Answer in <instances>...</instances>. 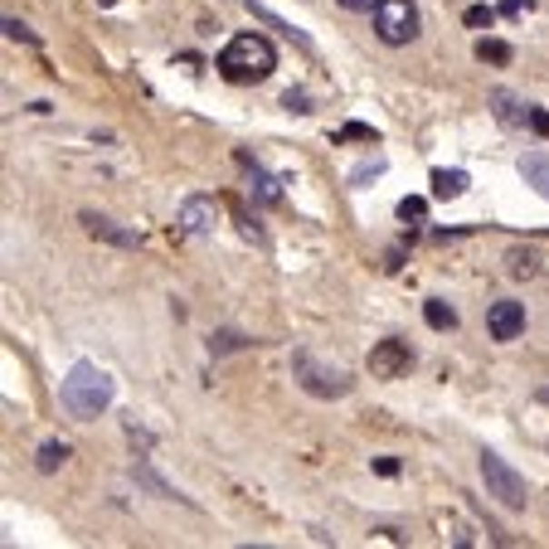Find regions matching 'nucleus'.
<instances>
[{"label": "nucleus", "instance_id": "5701e85b", "mask_svg": "<svg viewBox=\"0 0 549 549\" xmlns=\"http://www.w3.org/2000/svg\"><path fill=\"white\" fill-rule=\"evenodd\" d=\"M525 10H530V0H505L501 15H525Z\"/></svg>", "mask_w": 549, "mask_h": 549}, {"label": "nucleus", "instance_id": "4468645a", "mask_svg": "<svg viewBox=\"0 0 549 549\" xmlns=\"http://www.w3.org/2000/svg\"><path fill=\"white\" fill-rule=\"evenodd\" d=\"M424 316H428V326H433V331H453V326H457V312H453L447 302H428V306H424Z\"/></svg>", "mask_w": 549, "mask_h": 549}, {"label": "nucleus", "instance_id": "6ab92c4d", "mask_svg": "<svg viewBox=\"0 0 549 549\" xmlns=\"http://www.w3.org/2000/svg\"><path fill=\"white\" fill-rule=\"evenodd\" d=\"M341 142H379V132H370V126H360V122H350V126H341Z\"/></svg>", "mask_w": 549, "mask_h": 549}, {"label": "nucleus", "instance_id": "ddd939ff", "mask_svg": "<svg viewBox=\"0 0 549 549\" xmlns=\"http://www.w3.org/2000/svg\"><path fill=\"white\" fill-rule=\"evenodd\" d=\"M238 161H248V156H238ZM253 195H258L263 205H277V200H283V190H277V180L267 175V171H258V165H253Z\"/></svg>", "mask_w": 549, "mask_h": 549}, {"label": "nucleus", "instance_id": "393cba45", "mask_svg": "<svg viewBox=\"0 0 549 549\" xmlns=\"http://www.w3.org/2000/svg\"><path fill=\"white\" fill-rule=\"evenodd\" d=\"M5 35H10V39H30V30H25L20 20H5Z\"/></svg>", "mask_w": 549, "mask_h": 549}, {"label": "nucleus", "instance_id": "39448f33", "mask_svg": "<svg viewBox=\"0 0 549 549\" xmlns=\"http://www.w3.org/2000/svg\"><path fill=\"white\" fill-rule=\"evenodd\" d=\"M414 370V350H408V341H379L370 350V374L374 379H399Z\"/></svg>", "mask_w": 549, "mask_h": 549}, {"label": "nucleus", "instance_id": "412c9836", "mask_svg": "<svg viewBox=\"0 0 549 549\" xmlns=\"http://www.w3.org/2000/svg\"><path fill=\"white\" fill-rule=\"evenodd\" d=\"M530 126H534L540 136H549V112H544V107H530Z\"/></svg>", "mask_w": 549, "mask_h": 549}, {"label": "nucleus", "instance_id": "6e6552de", "mask_svg": "<svg viewBox=\"0 0 549 549\" xmlns=\"http://www.w3.org/2000/svg\"><path fill=\"white\" fill-rule=\"evenodd\" d=\"M175 224H180V234L200 238V234H209V229H215V205L195 195V200H185V205H180V219H175Z\"/></svg>", "mask_w": 549, "mask_h": 549}, {"label": "nucleus", "instance_id": "7ed1b4c3", "mask_svg": "<svg viewBox=\"0 0 549 549\" xmlns=\"http://www.w3.org/2000/svg\"><path fill=\"white\" fill-rule=\"evenodd\" d=\"M374 35L384 39V45H408V39H418L414 0H379L374 5Z\"/></svg>", "mask_w": 549, "mask_h": 549}, {"label": "nucleus", "instance_id": "9b49d317", "mask_svg": "<svg viewBox=\"0 0 549 549\" xmlns=\"http://www.w3.org/2000/svg\"><path fill=\"white\" fill-rule=\"evenodd\" d=\"M491 103H496V117H501L505 126H520V122H530V107L520 112V103H515L511 93H496V97H491Z\"/></svg>", "mask_w": 549, "mask_h": 549}, {"label": "nucleus", "instance_id": "a878e982", "mask_svg": "<svg viewBox=\"0 0 549 549\" xmlns=\"http://www.w3.org/2000/svg\"><path fill=\"white\" fill-rule=\"evenodd\" d=\"M341 5H345V10H374L379 0H341Z\"/></svg>", "mask_w": 549, "mask_h": 549}, {"label": "nucleus", "instance_id": "f3484780", "mask_svg": "<svg viewBox=\"0 0 549 549\" xmlns=\"http://www.w3.org/2000/svg\"><path fill=\"white\" fill-rule=\"evenodd\" d=\"M88 229H93V234H103V238H112V244H142L136 234H117L107 219H93V215H88Z\"/></svg>", "mask_w": 549, "mask_h": 549}, {"label": "nucleus", "instance_id": "1a4fd4ad", "mask_svg": "<svg viewBox=\"0 0 549 549\" xmlns=\"http://www.w3.org/2000/svg\"><path fill=\"white\" fill-rule=\"evenodd\" d=\"M467 190V171H433V195L438 200H457Z\"/></svg>", "mask_w": 549, "mask_h": 549}, {"label": "nucleus", "instance_id": "dca6fc26", "mask_svg": "<svg viewBox=\"0 0 549 549\" xmlns=\"http://www.w3.org/2000/svg\"><path fill=\"white\" fill-rule=\"evenodd\" d=\"M399 219H404V224H424V219H428V200H418V195L399 200Z\"/></svg>", "mask_w": 549, "mask_h": 549}, {"label": "nucleus", "instance_id": "4be33fe9", "mask_svg": "<svg viewBox=\"0 0 549 549\" xmlns=\"http://www.w3.org/2000/svg\"><path fill=\"white\" fill-rule=\"evenodd\" d=\"M283 107H287V112H312V107H306V93H287Z\"/></svg>", "mask_w": 549, "mask_h": 549}, {"label": "nucleus", "instance_id": "9d476101", "mask_svg": "<svg viewBox=\"0 0 549 549\" xmlns=\"http://www.w3.org/2000/svg\"><path fill=\"white\" fill-rule=\"evenodd\" d=\"M520 175H525L530 185L549 200V156H525V161H520Z\"/></svg>", "mask_w": 549, "mask_h": 549}, {"label": "nucleus", "instance_id": "20e7f679", "mask_svg": "<svg viewBox=\"0 0 549 549\" xmlns=\"http://www.w3.org/2000/svg\"><path fill=\"white\" fill-rule=\"evenodd\" d=\"M482 476H486V486H491V496H501L505 505H525V476H515L496 453H482Z\"/></svg>", "mask_w": 549, "mask_h": 549}, {"label": "nucleus", "instance_id": "0eeeda50", "mask_svg": "<svg viewBox=\"0 0 549 549\" xmlns=\"http://www.w3.org/2000/svg\"><path fill=\"white\" fill-rule=\"evenodd\" d=\"M292 364H297V374H306L302 384L312 389V394H345V389H350V379H345L341 370H331V374H326V370H316L312 355H297Z\"/></svg>", "mask_w": 549, "mask_h": 549}, {"label": "nucleus", "instance_id": "a211bd4d", "mask_svg": "<svg viewBox=\"0 0 549 549\" xmlns=\"http://www.w3.org/2000/svg\"><path fill=\"white\" fill-rule=\"evenodd\" d=\"M467 25H472V30H491V25H496V10H491V5H472L467 10Z\"/></svg>", "mask_w": 549, "mask_h": 549}, {"label": "nucleus", "instance_id": "2eb2a0df", "mask_svg": "<svg viewBox=\"0 0 549 549\" xmlns=\"http://www.w3.org/2000/svg\"><path fill=\"white\" fill-rule=\"evenodd\" d=\"M68 462V443H45L39 447V472H59Z\"/></svg>", "mask_w": 549, "mask_h": 549}, {"label": "nucleus", "instance_id": "b1692460", "mask_svg": "<svg viewBox=\"0 0 549 549\" xmlns=\"http://www.w3.org/2000/svg\"><path fill=\"white\" fill-rule=\"evenodd\" d=\"M374 472H379V476H394V472H399V462H394V457H379Z\"/></svg>", "mask_w": 549, "mask_h": 549}, {"label": "nucleus", "instance_id": "f03ea898", "mask_svg": "<svg viewBox=\"0 0 549 549\" xmlns=\"http://www.w3.org/2000/svg\"><path fill=\"white\" fill-rule=\"evenodd\" d=\"M64 404L74 418H97L112 404V379L97 364H74L64 379Z\"/></svg>", "mask_w": 549, "mask_h": 549}, {"label": "nucleus", "instance_id": "423d86ee", "mask_svg": "<svg viewBox=\"0 0 549 549\" xmlns=\"http://www.w3.org/2000/svg\"><path fill=\"white\" fill-rule=\"evenodd\" d=\"M486 331H491V341H515V335L525 331V306L520 302H491Z\"/></svg>", "mask_w": 549, "mask_h": 549}, {"label": "nucleus", "instance_id": "f257e3e1", "mask_svg": "<svg viewBox=\"0 0 549 549\" xmlns=\"http://www.w3.org/2000/svg\"><path fill=\"white\" fill-rule=\"evenodd\" d=\"M277 68V49L263 35H234L219 54V74L229 83H263Z\"/></svg>", "mask_w": 549, "mask_h": 549}, {"label": "nucleus", "instance_id": "aec40b11", "mask_svg": "<svg viewBox=\"0 0 549 549\" xmlns=\"http://www.w3.org/2000/svg\"><path fill=\"white\" fill-rule=\"evenodd\" d=\"M511 273L515 277H530L534 273V258H530V253H511Z\"/></svg>", "mask_w": 549, "mask_h": 549}, {"label": "nucleus", "instance_id": "f8f14e48", "mask_svg": "<svg viewBox=\"0 0 549 549\" xmlns=\"http://www.w3.org/2000/svg\"><path fill=\"white\" fill-rule=\"evenodd\" d=\"M476 59L482 64H511V45H505V39H476Z\"/></svg>", "mask_w": 549, "mask_h": 549}]
</instances>
